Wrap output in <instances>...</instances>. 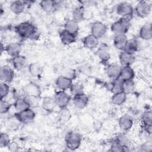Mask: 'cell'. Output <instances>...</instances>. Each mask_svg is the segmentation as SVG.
<instances>
[{
	"label": "cell",
	"mask_w": 152,
	"mask_h": 152,
	"mask_svg": "<svg viewBox=\"0 0 152 152\" xmlns=\"http://www.w3.org/2000/svg\"><path fill=\"white\" fill-rule=\"evenodd\" d=\"M26 2L22 1H14L10 4V8L12 12L15 14L22 13L26 7Z\"/></svg>",
	"instance_id": "obj_24"
},
{
	"label": "cell",
	"mask_w": 152,
	"mask_h": 152,
	"mask_svg": "<svg viewBox=\"0 0 152 152\" xmlns=\"http://www.w3.org/2000/svg\"><path fill=\"white\" fill-rule=\"evenodd\" d=\"M13 106L16 112H21L28 108H31L28 103L27 102L24 97L18 98L15 100L13 104Z\"/></svg>",
	"instance_id": "obj_28"
},
{
	"label": "cell",
	"mask_w": 152,
	"mask_h": 152,
	"mask_svg": "<svg viewBox=\"0 0 152 152\" xmlns=\"http://www.w3.org/2000/svg\"><path fill=\"white\" fill-rule=\"evenodd\" d=\"M107 26L101 21L94 22L91 27V34L97 39L103 37L107 31Z\"/></svg>",
	"instance_id": "obj_8"
},
{
	"label": "cell",
	"mask_w": 152,
	"mask_h": 152,
	"mask_svg": "<svg viewBox=\"0 0 152 152\" xmlns=\"http://www.w3.org/2000/svg\"><path fill=\"white\" fill-rule=\"evenodd\" d=\"M118 124L120 129L122 131H128L132 128L133 125V119L130 116L125 115L119 118Z\"/></svg>",
	"instance_id": "obj_15"
},
{
	"label": "cell",
	"mask_w": 152,
	"mask_h": 152,
	"mask_svg": "<svg viewBox=\"0 0 152 152\" xmlns=\"http://www.w3.org/2000/svg\"><path fill=\"white\" fill-rule=\"evenodd\" d=\"M53 98L56 106L62 109L65 108L71 100V96L64 90L56 91Z\"/></svg>",
	"instance_id": "obj_4"
},
{
	"label": "cell",
	"mask_w": 152,
	"mask_h": 152,
	"mask_svg": "<svg viewBox=\"0 0 152 152\" xmlns=\"http://www.w3.org/2000/svg\"><path fill=\"white\" fill-rule=\"evenodd\" d=\"M57 5V2L52 0H43L40 2V7L44 11L46 12L54 11L56 9Z\"/></svg>",
	"instance_id": "obj_25"
},
{
	"label": "cell",
	"mask_w": 152,
	"mask_h": 152,
	"mask_svg": "<svg viewBox=\"0 0 152 152\" xmlns=\"http://www.w3.org/2000/svg\"><path fill=\"white\" fill-rule=\"evenodd\" d=\"M151 11V5L145 1H141L138 2L135 11L137 15L140 18H145L148 16Z\"/></svg>",
	"instance_id": "obj_6"
},
{
	"label": "cell",
	"mask_w": 152,
	"mask_h": 152,
	"mask_svg": "<svg viewBox=\"0 0 152 152\" xmlns=\"http://www.w3.org/2000/svg\"><path fill=\"white\" fill-rule=\"evenodd\" d=\"M83 43L85 48L92 50L96 48L99 45V39L90 34L85 36L83 39Z\"/></svg>",
	"instance_id": "obj_18"
},
{
	"label": "cell",
	"mask_w": 152,
	"mask_h": 152,
	"mask_svg": "<svg viewBox=\"0 0 152 152\" xmlns=\"http://www.w3.org/2000/svg\"><path fill=\"white\" fill-rule=\"evenodd\" d=\"M133 16L122 17L119 20L116 21L111 25L110 29L112 33L115 34H125L128 31L130 26L131 21Z\"/></svg>",
	"instance_id": "obj_1"
},
{
	"label": "cell",
	"mask_w": 152,
	"mask_h": 152,
	"mask_svg": "<svg viewBox=\"0 0 152 152\" xmlns=\"http://www.w3.org/2000/svg\"><path fill=\"white\" fill-rule=\"evenodd\" d=\"M16 119L20 123L27 124L33 121L35 118V112L31 108H28L23 111L16 112L14 115Z\"/></svg>",
	"instance_id": "obj_5"
},
{
	"label": "cell",
	"mask_w": 152,
	"mask_h": 152,
	"mask_svg": "<svg viewBox=\"0 0 152 152\" xmlns=\"http://www.w3.org/2000/svg\"><path fill=\"white\" fill-rule=\"evenodd\" d=\"M135 90V83L133 80L123 81L122 91L126 94H132Z\"/></svg>",
	"instance_id": "obj_32"
},
{
	"label": "cell",
	"mask_w": 152,
	"mask_h": 152,
	"mask_svg": "<svg viewBox=\"0 0 152 152\" xmlns=\"http://www.w3.org/2000/svg\"><path fill=\"white\" fill-rule=\"evenodd\" d=\"M65 30L74 34H77L79 30L78 23L73 19H68L64 23V28Z\"/></svg>",
	"instance_id": "obj_26"
},
{
	"label": "cell",
	"mask_w": 152,
	"mask_h": 152,
	"mask_svg": "<svg viewBox=\"0 0 152 152\" xmlns=\"http://www.w3.org/2000/svg\"><path fill=\"white\" fill-rule=\"evenodd\" d=\"M119 59L122 66H131L135 61V56L133 54H130L122 51L119 53Z\"/></svg>",
	"instance_id": "obj_19"
},
{
	"label": "cell",
	"mask_w": 152,
	"mask_h": 152,
	"mask_svg": "<svg viewBox=\"0 0 152 152\" xmlns=\"http://www.w3.org/2000/svg\"><path fill=\"white\" fill-rule=\"evenodd\" d=\"M85 10L83 6H78L72 11V19L79 23L84 18Z\"/></svg>",
	"instance_id": "obj_31"
},
{
	"label": "cell",
	"mask_w": 152,
	"mask_h": 152,
	"mask_svg": "<svg viewBox=\"0 0 152 152\" xmlns=\"http://www.w3.org/2000/svg\"><path fill=\"white\" fill-rule=\"evenodd\" d=\"M82 135L75 131H70L65 136L66 147L70 150H75L78 148L81 144Z\"/></svg>",
	"instance_id": "obj_3"
},
{
	"label": "cell",
	"mask_w": 152,
	"mask_h": 152,
	"mask_svg": "<svg viewBox=\"0 0 152 152\" xmlns=\"http://www.w3.org/2000/svg\"><path fill=\"white\" fill-rule=\"evenodd\" d=\"M12 64L14 68L17 70H22L27 64V61L24 56L19 55L12 58Z\"/></svg>",
	"instance_id": "obj_20"
},
{
	"label": "cell",
	"mask_w": 152,
	"mask_h": 152,
	"mask_svg": "<svg viewBox=\"0 0 152 152\" xmlns=\"http://www.w3.org/2000/svg\"><path fill=\"white\" fill-rule=\"evenodd\" d=\"M121 68V66L116 64H110L106 69L107 75L112 80H115L119 78L120 76Z\"/></svg>",
	"instance_id": "obj_14"
},
{
	"label": "cell",
	"mask_w": 152,
	"mask_h": 152,
	"mask_svg": "<svg viewBox=\"0 0 152 152\" xmlns=\"http://www.w3.org/2000/svg\"><path fill=\"white\" fill-rule=\"evenodd\" d=\"M112 81L113 82L111 84V88H110L111 91L113 94L123 91H122L123 81L119 78L115 80H112Z\"/></svg>",
	"instance_id": "obj_35"
},
{
	"label": "cell",
	"mask_w": 152,
	"mask_h": 152,
	"mask_svg": "<svg viewBox=\"0 0 152 152\" xmlns=\"http://www.w3.org/2000/svg\"><path fill=\"white\" fill-rule=\"evenodd\" d=\"M141 121L144 127L152 126V112L151 110L143 112L141 115Z\"/></svg>",
	"instance_id": "obj_34"
},
{
	"label": "cell",
	"mask_w": 152,
	"mask_h": 152,
	"mask_svg": "<svg viewBox=\"0 0 152 152\" xmlns=\"http://www.w3.org/2000/svg\"><path fill=\"white\" fill-rule=\"evenodd\" d=\"M110 148V151H111L122 152L125 150V148L118 141L117 139H116L112 142Z\"/></svg>",
	"instance_id": "obj_37"
},
{
	"label": "cell",
	"mask_w": 152,
	"mask_h": 152,
	"mask_svg": "<svg viewBox=\"0 0 152 152\" xmlns=\"http://www.w3.org/2000/svg\"><path fill=\"white\" fill-rule=\"evenodd\" d=\"M59 37L63 45H69L76 41L77 35L63 29L59 33Z\"/></svg>",
	"instance_id": "obj_12"
},
{
	"label": "cell",
	"mask_w": 152,
	"mask_h": 152,
	"mask_svg": "<svg viewBox=\"0 0 152 152\" xmlns=\"http://www.w3.org/2000/svg\"><path fill=\"white\" fill-rule=\"evenodd\" d=\"M126 96L127 94L124 91L114 93L111 97V101L113 104L117 106H120L125 102Z\"/></svg>",
	"instance_id": "obj_30"
},
{
	"label": "cell",
	"mask_w": 152,
	"mask_h": 152,
	"mask_svg": "<svg viewBox=\"0 0 152 152\" xmlns=\"http://www.w3.org/2000/svg\"><path fill=\"white\" fill-rule=\"evenodd\" d=\"M135 77V72L131 66H125L121 68L119 78L122 81L133 80Z\"/></svg>",
	"instance_id": "obj_22"
},
{
	"label": "cell",
	"mask_w": 152,
	"mask_h": 152,
	"mask_svg": "<svg viewBox=\"0 0 152 152\" xmlns=\"http://www.w3.org/2000/svg\"><path fill=\"white\" fill-rule=\"evenodd\" d=\"M25 96H32L39 97L41 94V89L36 83L30 82L25 85L23 88Z\"/></svg>",
	"instance_id": "obj_9"
},
{
	"label": "cell",
	"mask_w": 152,
	"mask_h": 152,
	"mask_svg": "<svg viewBox=\"0 0 152 152\" xmlns=\"http://www.w3.org/2000/svg\"><path fill=\"white\" fill-rule=\"evenodd\" d=\"M72 84V78L62 75L59 76L55 80V85L60 90L65 91L68 89H69Z\"/></svg>",
	"instance_id": "obj_11"
},
{
	"label": "cell",
	"mask_w": 152,
	"mask_h": 152,
	"mask_svg": "<svg viewBox=\"0 0 152 152\" xmlns=\"http://www.w3.org/2000/svg\"><path fill=\"white\" fill-rule=\"evenodd\" d=\"M10 92V87L8 83L1 82L0 84V96L1 99H4Z\"/></svg>",
	"instance_id": "obj_38"
},
{
	"label": "cell",
	"mask_w": 152,
	"mask_h": 152,
	"mask_svg": "<svg viewBox=\"0 0 152 152\" xmlns=\"http://www.w3.org/2000/svg\"><path fill=\"white\" fill-rule=\"evenodd\" d=\"M116 12L122 17L133 16L134 8L131 4L128 2H122L117 4L116 8Z\"/></svg>",
	"instance_id": "obj_7"
},
{
	"label": "cell",
	"mask_w": 152,
	"mask_h": 152,
	"mask_svg": "<svg viewBox=\"0 0 152 152\" xmlns=\"http://www.w3.org/2000/svg\"><path fill=\"white\" fill-rule=\"evenodd\" d=\"M138 49V42L135 39H128L122 51L130 54H134Z\"/></svg>",
	"instance_id": "obj_21"
},
{
	"label": "cell",
	"mask_w": 152,
	"mask_h": 152,
	"mask_svg": "<svg viewBox=\"0 0 152 152\" xmlns=\"http://www.w3.org/2000/svg\"><path fill=\"white\" fill-rule=\"evenodd\" d=\"M25 99L28 103L30 107H35L39 105V97L32 96H25Z\"/></svg>",
	"instance_id": "obj_42"
},
{
	"label": "cell",
	"mask_w": 152,
	"mask_h": 152,
	"mask_svg": "<svg viewBox=\"0 0 152 152\" xmlns=\"http://www.w3.org/2000/svg\"><path fill=\"white\" fill-rule=\"evenodd\" d=\"M96 55L97 57L102 61V62H107L110 59V55L109 50L104 47L100 48L97 52Z\"/></svg>",
	"instance_id": "obj_33"
},
{
	"label": "cell",
	"mask_w": 152,
	"mask_h": 152,
	"mask_svg": "<svg viewBox=\"0 0 152 152\" xmlns=\"http://www.w3.org/2000/svg\"><path fill=\"white\" fill-rule=\"evenodd\" d=\"M73 103L74 106L80 109H83L86 107L88 103V97L84 93L73 96Z\"/></svg>",
	"instance_id": "obj_13"
},
{
	"label": "cell",
	"mask_w": 152,
	"mask_h": 152,
	"mask_svg": "<svg viewBox=\"0 0 152 152\" xmlns=\"http://www.w3.org/2000/svg\"><path fill=\"white\" fill-rule=\"evenodd\" d=\"M116 139L118 140V141L126 148H128L131 145V141L129 140V138L124 134L119 135Z\"/></svg>",
	"instance_id": "obj_41"
},
{
	"label": "cell",
	"mask_w": 152,
	"mask_h": 152,
	"mask_svg": "<svg viewBox=\"0 0 152 152\" xmlns=\"http://www.w3.org/2000/svg\"><path fill=\"white\" fill-rule=\"evenodd\" d=\"M128 38L125 34H115L113 40V45L117 49L122 50Z\"/></svg>",
	"instance_id": "obj_23"
},
{
	"label": "cell",
	"mask_w": 152,
	"mask_h": 152,
	"mask_svg": "<svg viewBox=\"0 0 152 152\" xmlns=\"http://www.w3.org/2000/svg\"><path fill=\"white\" fill-rule=\"evenodd\" d=\"M11 106V104L9 103L8 101L4 99H1L0 112L1 114L7 113L10 109Z\"/></svg>",
	"instance_id": "obj_40"
},
{
	"label": "cell",
	"mask_w": 152,
	"mask_h": 152,
	"mask_svg": "<svg viewBox=\"0 0 152 152\" xmlns=\"http://www.w3.org/2000/svg\"><path fill=\"white\" fill-rule=\"evenodd\" d=\"M140 37L145 40H150L152 38V28L150 22L145 23L140 28L139 31Z\"/></svg>",
	"instance_id": "obj_17"
},
{
	"label": "cell",
	"mask_w": 152,
	"mask_h": 152,
	"mask_svg": "<svg viewBox=\"0 0 152 152\" xmlns=\"http://www.w3.org/2000/svg\"><path fill=\"white\" fill-rule=\"evenodd\" d=\"M28 70L31 75L34 77L40 76L43 72V66L37 62L31 63L28 67Z\"/></svg>",
	"instance_id": "obj_29"
},
{
	"label": "cell",
	"mask_w": 152,
	"mask_h": 152,
	"mask_svg": "<svg viewBox=\"0 0 152 152\" xmlns=\"http://www.w3.org/2000/svg\"><path fill=\"white\" fill-rule=\"evenodd\" d=\"M17 33L22 38L29 39L33 37L36 33V27L28 21H24L15 27Z\"/></svg>",
	"instance_id": "obj_2"
},
{
	"label": "cell",
	"mask_w": 152,
	"mask_h": 152,
	"mask_svg": "<svg viewBox=\"0 0 152 152\" xmlns=\"http://www.w3.org/2000/svg\"><path fill=\"white\" fill-rule=\"evenodd\" d=\"M69 90L71 94L73 96L84 93V87L82 84L79 83H75V84L72 83Z\"/></svg>",
	"instance_id": "obj_36"
},
{
	"label": "cell",
	"mask_w": 152,
	"mask_h": 152,
	"mask_svg": "<svg viewBox=\"0 0 152 152\" xmlns=\"http://www.w3.org/2000/svg\"><path fill=\"white\" fill-rule=\"evenodd\" d=\"M5 50L9 56L13 58L20 55L21 45L18 42H12L6 46Z\"/></svg>",
	"instance_id": "obj_16"
},
{
	"label": "cell",
	"mask_w": 152,
	"mask_h": 152,
	"mask_svg": "<svg viewBox=\"0 0 152 152\" xmlns=\"http://www.w3.org/2000/svg\"><path fill=\"white\" fill-rule=\"evenodd\" d=\"M14 78V70L8 65H5L0 68V80L1 82L9 83L12 82Z\"/></svg>",
	"instance_id": "obj_10"
},
{
	"label": "cell",
	"mask_w": 152,
	"mask_h": 152,
	"mask_svg": "<svg viewBox=\"0 0 152 152\" xmlns=\"http://www.w3.org/2000/svg\"><path fill=\"white\" fill-rule=\"evenodd\" d=\"M56 106V104L53 98L50 97H45L43 98L42 103V107L44 110L47 112H51L55 109Z\"/></svg>",
	"instance_id": "obj_27"
},
{
	"label": "cell",
	"mask_w": 152,
	"mask_h": 152,
	"mask_svg": "<svg viewBox=\"0 0 152 152\" xmlns=\"http://www.w3.org/2000/svg\"><path fill=\"white\" fill-rule=\"evenodd\" d=\"M10 142L9 135L5 132H1L0 135V147L1 148L8 147Z\"/></svg>",
	"instance_id": "obj_39"
}]
</instances>
